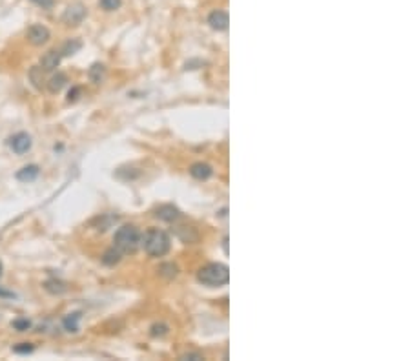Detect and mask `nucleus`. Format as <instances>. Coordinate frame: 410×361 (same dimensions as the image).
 <instances>
[{"label":"nucleus","instance_id":"f257e3e1","mask_svg":"<svg viewBox=\"0 0 410 361\" xmlns=\"http://www.w3.org/2000/svg\"><path fill=\"white\" fill-rule=\"evenodd\" d=\"M141 232L135 225H124L115 232L113 243L115 248L121 254H133L139 246H141Z\"/></svg>","mask_w":410,"mask_h":361},{"label":"nucleus","instance_id":"f03ea898","mask_svg":"<svg viewBox=\"0 0 410 361\" xmlns=\"http://www.w3.org/2000/svg\"><path fill=\"white\" fill-rule=\"evenodd\" d=\"M197 279L206 286H222L230 281V270L222 263H210L199 270Z\"/></svg>","mask_w":410,"mask_h":361},{"label":"nucleus","instance_id":"7ed1b4c3","mask_svg":"<svg viewBox=\"0 0 410 361\" xmlns=\"http://www.w3.org/2000/svg\"><path fill=\"white\" fill-rule=\"evenodd\" d=\"M144 250L152 257H162L170 250V236L159 228H150L144 236Z\"/></svg>","mask_w":410,"mask_h":361},{"label":"nucleus","instance_id":"20e7f679","mask_svg":"<svg viewBox=\"0 0 410 361\" xmlns=\"http://www.w3.org/2000/svg\"><path fill=\"white\" fill-rule=\"evenodd\" d=\"M86 16V9L82 4H73L69 6L68 9L64 11V15H62V22L68 26H79L84 20Z\"/></svg>","mask_w":410,"mask_h":361},{"label":"nucleus","instance_id":"39448f33","mask_svg":"<svg viewBox=\"0 0 410 361\" xmlns=\"http://www.w3.org/2000/svg\"><path fill=\"white\" fill-rule=\"evenodd\" d=\"M49 37H51L49 29L46 28V26H42V24H33L31 28L28 29V40L31 42L33 46L46 44V42L49 40Z\"/></svg>","mask_w":410,"mask_h":361},{"label":"nucleus","instance_id":"423d86ee","mask_svg":"<svg viewBox=\"0 0 410 361\" xmlns=\"http://www.w3.org/2000/svg\"><path fill=\"white\" fill-rule=\"evenodd\" d=\"M31 145H33L31 137H29L26 132L16 133V135H13L11 139H9V146H11L13 152L18 153V155L29 152V150H31Z\"/></svg>","mask_w":410,"mask_h":361},{"label":"nucleus","instance_id":"0eeeda50","mask_svg":"<svg viewBox=\"0 0 410 361\" xmlns=\"http://www.w3.org/2000/svg\"><path fill=\"white\" fill-rule=\"evenodd\" d=\"M208 24L212 26L213 29H217V31H225V29L228 28V24H230L228 13L222 11V9H215V11L210 13Z\"/></svg>","mask_w":410,"mask_h":361},{"label":"nucleus","instance_id":"6e6552de","mask_svg":"<svg viewBox=\"0 0 410 361\" xmlns=\"http://www.w3.org/2000/svg\"><path fill=\"white\" fill-rule=\"evenodd\" d=\"M61 51H57V49H49L48 53H44V57L41 59V69L42 71H53V69L59 68L61 64Z\"/></svg>","mask_w":410,"mask_h":361},{"label":"nucleus","instance_id":"1a4fd4ad","mask_svg":"<svg viewBox=\"0 0 410 361\" xmlns=\"http://www.w3.org/2000/svg\"><path fill=\"white\" fill-rule=\"evenodd\" d=\"M155 215H157L161 221L172 223V221H175V219H179V217H181V212H179V208H175L173 205H162V206H159V208H157Z\"/></svg>","mask_w":410,"mask_h":361},{"label":"nucleus","instance_id":"9d476101","mask_svg":"<svg viewBox=\"0 0 410 361\" xmlns=\"http://www.w3.org/2000/svg\"><path fill=\"white\" fill-rule=\"evenodd\" d=\"M39 173H41V168L36 165H28L24 166V168H21L18 172L15 173V177L21 183H31V180H35L36 177H39Z\"/></svg>","mask_w":410,"mask_h":361},{"label":"nucleus","instance_id":"9b49d317","mask_svg":"<svg viewBox=\"0 0 410 361\" xmlns=\"http://www.w3.org/2000/svg\"><path fill=\"white\" fill-rule=\"evenodd\" d=\"M190 173H192V177H195V179L206 180L212 177L213 168L210 165H206V163H195V165H192V168H190Z\"/></svg>","mask_w":410,"mask_h":361},{"label":"nucleus","instance_id":"f8f14e48","mask_svg":"<svg viewBox=\"0 0 410 361\" xmlns=\"http://www.w3.org/2000/svg\"><path fill=\"white\" fill-rule=\"evenodd\" d=\"M44 288L46 292L53 294V296H61V294L68 292V285L61 279H48L44 283Z\"/></svg>","mask_w":410,"mask_h":361},{"label":"nucleus","instance_id":"ddd939ff","mask_svg":"<svg viewBox=\"0 0 410 361\" xmlns=\"http://www.w3.org/2000/svg\"><path fill=\"white\" fill-rule=\"evenodd\" d=\"M66 82H68V77H66L64 73H57V75H53L51 79H49L48 89L51 93H59L66 86Z\"/></svg>","mask_w":410,"mask_h":361},{"label":"nucleus","instance_id":"4468645a","mask_svg":"<svg viewBox=\"0 0 410 361\" xmlns=\"http://www.w3.org/2000/svg\"><path fill=\"white\" fill-rule=\"evenodd\" d=\"M79 321H81V312H73L64 317L62 325H64V329L68 330V332H77V330H79Z\"/></svg>","mask_w":410,"mask_h":361},{"label":"nucleus","instance_id":"2eb2a0df","mask_svg":"<svg viewBox=\"0 0 410 361\" xmlns=\"http://www.w3.org/2000/svg\"><path fill=\"white\" fill-rule=\"evenodd\" d=\"M88 75H89V79L93 80V82H101L102 79H104V75H106V66L104 64H101V62H95V64L89 68V71H88Z\"/></svg>","mask_w":410,"mask_h":361},{"label":"nucleus","instance_id":"dca6fc26","mask_svg":"<svg viewBox=\"0 0 410 361\" xmlns=\"http://www.w3.org/2000/svg\"><path fill=\"white\" fill-rule=\"evenodd\" d=\"M82 48V42L81 40H77V39H71V40H68L64 46H62V49H61V55H64V57H69V55H75L79 49Z\"/></svg>","mask_w":410,"mask_h":361},{"label":"nucleus","instance_id":"f3484780","mask_svg":"<svg viewBox=\"0 0 410 361\" xmlns=\"http://www.w3.org/2000/svg\"><path fill=\"white\" fill-rule=\"evenodd\" d=\"M121 256H122V254L119 252L115 246H113V248L106 250V254L102 256V263H104V265H108V266H113V265H117V263L121 261Z\"/></svg>","mask_w":410,"mask_h":361},{"label":"nucleus","instance_id":"a211bd4d","mask_svg":"<svg viewBox=\"0 0 410 361\" xmlns=\"http://www.w3.org/2000/svg\"><path fill=\"white\" fill-rule=\"evenodd\" d=\"M29 79H31V82L35 88H39V89L42 88L41 82H44V79H42V69L41 68H36V66L35 68H31V71H29Z\"/></svg>","mask_w":410,"mask_h":361},{"label":"nucleus","instance_id":"6ab92c4d","mask_svg":"<svg viewBox=\"0 0 410 361\" xmlns=\"http://www.w3.org/2000/svg\"><path fill=\"white\" fill-rule=\"evenodd\" d=\"M99 6L104 11H115L122 6V0H99Z\"/></svg>","mask_w":410,"mask_h":361},{"label":"nucleus","instance_id":"aec40b11","mask_svg":"<svg viewBox=\"0 0 410 361\" xmlns=\"http://www.w3.org/2000/svg\"><path fill=\"white\" fill-rule=\"evenodd\" d=\"M13 329L18 330V332H26V330L31 329V321L29 319H15L13 321Z\"/></svg>","mask_w":410,"mask_h":361},{"label":"nucleus","instance_id":"412c9836","mask_svg":"<svg viewBox=\"0 0 410 361\" xmlns=\"http://www.w3.org/2000/svg\"><path fill=\"white\" fill-rule=\"evenodd\" d=\"M35 350V347L31 345V343H21V345H15L13 347V352L16 354H29Z\"/></svg>","mask_w":410,"mask_h":361},{"label":"nucleus","instance_id":"4be33fe9","mask_svg":"<svg viewBox=\"0 0 410 361\" xmlns=\"http://www.w3.org/2000/svg\"><path fill=\"white\" fill-rule=\"evenodd\" d=\"M166 332H168V325H164V323L152 327V336H164Z\"/></svg>","mask_w":410,"mask_h":361},{"label":"nucleus","instance_id":"5701e85b","mask_svg":"<svg viewBox=\"0 0 410 361\" xmlns=\"http://www.w3.org/2000/svg\"><path fill=\"white\" fill-rule=\"evenodd\" d=\"M31 2L42 9H51L53 6H55V0H31Z\"/></svg>","mask_w":410,"mask_h":361},{"label":"nucleus","instance_id":"b1692460","mask_svg":"<svg viewBox=\"0 0 410 361\" xmlns=\"http://www.w3.org/2000/svg\"><path fill=\"white\" fill-rule=\"evenodd\" d=\"M81 92H82V89L79 88V86H75V88L69 89V93H68V102H75V100L79 99V95H81Z\"/></svg>","mask_w":410,"mask_h":361},{"label":"nucleus","instance_id":"393cba45","mask_svg":"<svg viewBox=\"0 0 410 361\" xmlns=\"http://www.w3.org/2000/svg\"><path fill=\"white\" fill-rule=\"evenodd\" d=\"M181 359L182 361H199V359H202V356L201 354H197V352H188V354H182L181 356Z\"/></svg>","mask_w":410,"mask_h":361},{"label":"nucleus","instance_id":"a878e982","mask_svg":"<svg viewBox=\"0 0 410 361\" xmlns=\"http://www.w3.org/2000/svg\"><path fill=\"white\" fill-rule=\"evenodd\" d=\"M0 297H15V294L9 292V290H2V288H0Z\"/></svg>","mask_w":410,"mask_h":361},{"label":"nucleus","instance_id":"bb28decb","mask_svg":"<svg viewBox=\"0 0 410 361\" xmlns=\"http://www.w3.org/2000/svg\"><path fill=\"white\" fill-rule=\"evenodd\" d=\"M222 243H225V252L228 254V239L225 237V241H222Z\"/></svg>","mask_w":410,"mask_h":361},{"label":"nucleus","instance_id":"cd10ccee","mask_svg":"<svg viewBox=\"0 0 410 361\" xmlns=\"http://www.w3.org/2000/svg\"><path fill=\"white\" fill-rule=\"evenodd\" d=\"M0 276H2V263H0Z\"/></svg>","mask_w":410,"mask_h":361}]
</instances>
